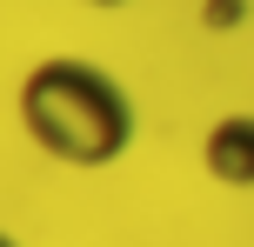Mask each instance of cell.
Returning a JSON list of instances; mask_svg holds the SVG:
<instances>
[{"instance_id": "6da1fadb", "label": "cell", "mask_w": 254, "mask_h": 247, "mask_svg": "<svg viewBox=\"0 0 254 247\" xmlns=\"http://www.w3.org/2000/svg\"><path fill=\"white\" fill-rule=\"evenodd\" d=\"M20 127L61 167H114L134 147V100L107 67L47 53L20 74Z\"/></svg>"}, {"instance_id": "7a4b0ae2", "label": "cell", "mask_w": 254, "mask_h": 247, "mask_svg": "<svg viewBox=\"0 0 254 247\" xmlns=\"http://www.w3.org/2000/svg\"><path fill=\"white\" fill-rule=\"evenodd\" d=\"M201 167L214 187H254V114H214L201 134Z\"/></svg>"}, {"instance_id": "3957f363", "label": "cell", "mask_w": 254, "mask_h": 247, "mask_svg": "<svg viewBox=\"0 0 254 247\" xmlns=\"http://www.w3.org/2000/svg\"><path fill=\"white\" fill-rule=\"evenodd\" d=\"M248 0H201V27L207 34H234V27H248Z\"/></svg>"}, {"instance_id": "277c9868", "label": "cell", "mask_w": 254, "mask_h": 247, "mask_svg": "<svg viewBox=\"0 0 254 247\" xmlns=\"http://www.w3.org/2000/svg\"><path fill=\"white\" fill-rule=\"evenodd\" d=\"M80 7H127V0H80Z\"/></svg>"}, {"instance_id": "5b68a950", "label": "cell", "mask_w": 254, "mask_h": 247, "mask_svg": "<svg viewBox=\"0 0 254 247\" xmlns=\"http://www.w3.org/2000/svg\"><path fill=\"white\" fill-rule=\"evenodd\" d=\"M0 247H20V241H13V234H7V227H0Z\"/></svg>"}]
</instances>
